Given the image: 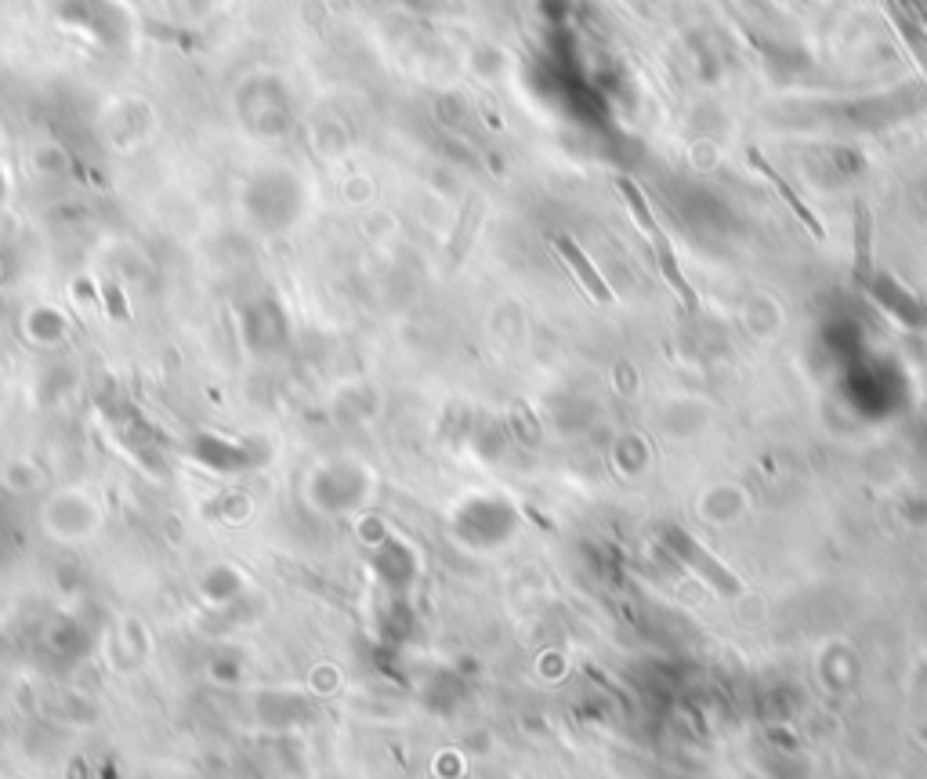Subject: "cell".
<instances>
[{
  "label": "cell",
  "instance_id": "7c38bea8",
  "mask_svg": "<svg viewBox=\"0 0 927 779\" xmlns=\"http://www.w3.org/2000/svg\"><path fill=\"white\" fill-rule=\"evenodd\" d=\"M870 276V211L858 207V280Z\"/></svg>",
  "mask_w": 927,
  "mask_h": 779
},
{
  "label": "cell",
  "instance_id": "52a82bcc",
  "mask_svg": "<svg viewBox=\"0 0 927 779\" xmlns=\"http://www.w3.org/2000/svg\"><path fill=\"white\" fill-rule=\"evenodd\" d=\"M750 164H754V167H757V171H761V175H765L768 181H772V186H776V192H779V197H782V200H787V207H790V211H793V214H798V222H801V225H804L808 232H812V236H815V240H826V229H822V225H819V218H815L812 211H808V207H804V200H801V197H798V192H793V189L787 186V178H782V175L776 171V167H772V164H768V160H765V156H761V152H757V149H750Z\"/></svg>",
  "mask_w": 927,
  "mask_h": 779
},
{
  "label": "cell",
  "instance_id": "8fae6325",
  "mask_svg": "<svg viewBox=\"0 0 927 779\" xmlns=\"http://www.w3.org/2000/svg\"><path fill=\"white\" fill-rule=\"evenodd\" d=\"M887 11H892L898 33H903V41L909 44V51H917L920 66H924V73H927V33L920 30V22L909 19V15H903V11H898V0H887Z\"/></svg>",
  "mask_w": 927,
  "mask_h": 779
},
{
  "label": "cell",
  "instance_id": "ba28073f",
  "mask_svg": "<svg viewBox=\"0 0 927 779\" xmlns=\"http://www.w3.org/2000/svg\"><path fill=\"white\" fill-rule=\"evenodd\" d=\"M44 645L59 660H76V656H81V649L87 645V634H84V628L73 617H55V620L48 623V631H44Z\"/></svg>",
  "mask_w": 927,
  "mask_h": 779
},
{
  "label": "cell",
  "instance_id": "5b68a950",
  "mask_svg": "<svg viewBox=\"0 0 927 779\" xmlns=\"http://www.w3.org/2000/svg\"><path fill=\"white\" fill-rule=\"evenodd\" d=\"M200 594L211 609H229L243 599V577L232 566H211L200 577Z\"/></svg>",
  "mask_w": 927,
  "mask_h": 779
},
{
  "label": "cell",
  "instance_id": "6da1fadb",
  "mask_svg": "<svg viewBox=\"0 0 927 779\" xmlns=\"http://www.w3.org/2000/svg\"><path fill=\"white\" fill-rule=\"evenodd\" d=\"M617 189L623 192L626 207H631V214H634L638 229L645 232V240L652 243V251H656V262H660L663 280L671 283V291L677 294V302H682V305H685V312L692 316V312L699 308V297H696V291H692V283L685 280L682 265H677V254H674V246H671V240H667V232H663L656 218H652L649 203H645V197H642V189H638L631 178H620V181H617Z\"/></svg>",
  "mask_w": 927,
  "mask_h": 779
},
{
  "label": "cell",
  "instance_id": "7a4b0ae2",
  "mask_svg": "<svg viewBox=\"0 0 927 779\" xmlns=\"http://www.w3.org/2000/svg\"><path fill=\"white\" fill-rule=\"evenodd\" d=\"M102 508L81 489H62L44 504V529L62 544H84L98 534Z\"/></svg>",
  "mask_w": 927,
  "mask_h": 779
},
{
  "label": "cell",
  "instance_id": "9c48e42d",
  "mask_svg": "<svg viewBox=\"0 0 927 779\" xmlns=\"http://www.w3.org/2000/svg\"><path fill=\"white\" fill-rule=\"evenodd\" d=\"M246 671V660L236 649H218V653L207 660V674H211V682L218 685H236Z\"/></svg>",
  "mask_w": 927,
  "mask_h": 779
},
{
  "label": "cell",
  "instance_id": "8992f818",
  "mask_svg": "<svg viewBox=\"0 0 927 779\" xmlns=\"http://www.w3.org/2000/svg\"><path fill=\"white\" fill-rule=\"evenodd\" d=\"M551 243H555V251H558L561 257H566V265H569L572 272H577V280L583 283V291L591 294L598 305H609V302H612V291L605 287V280L598 276V269L583 257L580 246L572 243L569 236H551Z\"/></svg>",
  "mask_w": 927,
  "mask_h": 779
},
{
  "label": "cell",
  "instance_id": "277c9868",
  "mask_svg": "<svg viewBox=\"0 0 927 779\" xmlns=\"http://www.w3.org/2000/svg\"><path fill=\"white\" fill-rule=\"evenodd\" d=\"M192 457L214 467V472H246V443H229V439H218V435H200L192 443Z\"/></svg>",
  "mask_w": 927,
  "mask_h": 779
},
{
  "label": "cell",
  "instance_id": "30bf717a",
  "mask_svg": "<svg viewBox=\"0 0 927 779\" xmlns=\"http://www.w3.org/2000/svg\"><path fill=\"white\" fill-rule=\"evenodd\" d=\"M478 222H482V200H478V197H467L464 214H461V225H456V236H453V246H450V257H453V262H461V257H464V251H467V243H472Z\"/></svg>",
  "mask_w": 927,
  "mask_h": 779
},
{
  "label": "cell",
  "instance_id": "3957f363",
  "mask_svg": "<svg viewBox=\"0 0 927 779\" xmlns=\"http://www.w3.org/2000/svg\"><path fill=\"white\" fill-rule=\"evenodd\" d=\"M667 544H671V548H674L677 555L685 558V562H688L692 569H696V573H699L703 580H710L721 594H742V580H736L721 562H717L714 555L703 551L699 544L685 534V529H667Z\"/></svg>",
  "mask_w": 927,
  "mask_h": 779
}]
</instances>
